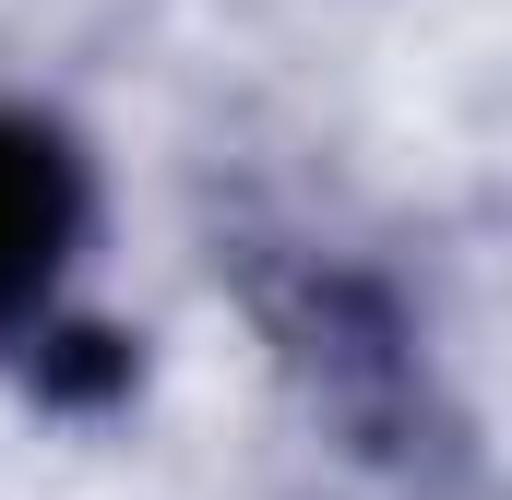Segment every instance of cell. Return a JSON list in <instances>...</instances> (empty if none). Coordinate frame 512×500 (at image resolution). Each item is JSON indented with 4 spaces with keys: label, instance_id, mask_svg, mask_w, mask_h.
<instances>
[{
    "label": "cell",
    "instance_id": "6da1fadb",
    "mask_svg": "<svg viewBox=\"0 0 512 500\" xmlns=\"http://www.w3.org/2000/svg\"><path fill=\"white\" fill-rule=\"evenodd\" d=\"M72 227H84V179H72L60 131L0 120V322L48 298V274H60Z\"/></svg>",
    "mask_w": 512,
    "mask_h": 500
},
{
    "label": "cell",
    "instance_id": "7a4b0ae2",
    "mask_svg": "<svg viewBox=\"0 0 512 500\" xmlns=\"http://www.w3.org/2000/svg\"><path fill=\"white\" fill-rule=\"evenodd\" d=\"M131 358H120V334H60V358H48V393H120Z\"/></svg>",
    "mask_w": 512,
    "mask_h": 500
}]
</instances>
